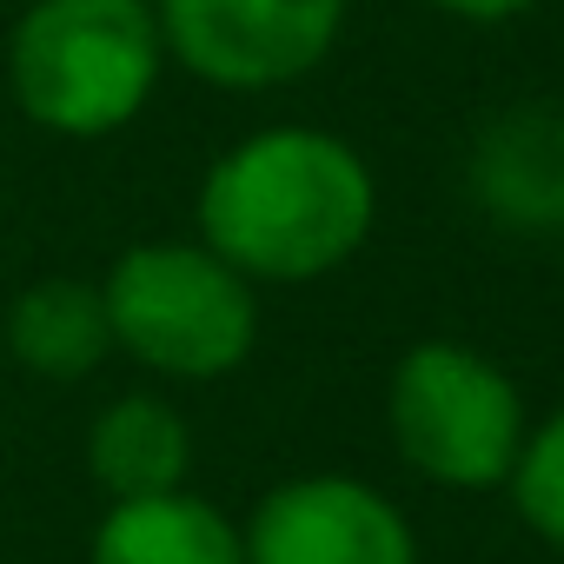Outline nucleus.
Returning a JSON list of instances; mask_svg holds the SVG:
<instances>
[{
  "label": "nucleus",
  "mask_w": 564,
  "mask_h": 564,
  "mask_svg": "<svg viewBox=\"0 0 564 564\" xmlns=\"http://www.w3.org/2000/svg\"><path fill=\"white\" fill-rule=\"evenodd\" d=\"M372 226L379 180L326 127H259L199 180V246L252 286H313L359 259Z\"/></svg>",
  "instance_id": "1"
},
{
  "label": "nucleus",
  "mask_w": 564,
  "mask_h": 564,
  "mask_svg": "<svg viewBox=\"0 0 564 564\" xmlns=\"http://www.w3.org/2000/svg\"><path fill=\"white\" fill-rule=\"evenodd\" d=\"M160 67L166 41L153 0H34L8 34V94L61 140H107L133 127Z\"/></svg>",
  "instance_id": "2"
},
{
  "label": "nucleus",
  "mask_w": 564,
  "mask_h": 564,
  "mask_svg": "<svg viewBox=\"0 0 564 564\" xmlns=\"http://www.w3.org/2000/svg\"><path fill=\"white\" fill-rule=\"evenodd\" d=\"M100 300L113 352L180 386L226 379L259 346V286L199 239L127 246L100 279Z\"/></svg>",
  "instance_id": "3"
},
{
  "label": "nucleus",
  "mask_w": 564,
  "mask_h": 564,
  "mask_svg": "<svg viewBox=\"0 0 564 564\" xmlns=\"http://www.w3.org/2000/svg\"><path fill=\"white\" fill-rule=\"evenodd\" d=\"M386 432L405 471L438 491H505L531 412L518 379L465 346V339H419L399 352L386 379Z\"/></svg>",
  "instance_id": "4"
},
{
  "label": "nucleus",
  "mask_w": 564,
  "mask_h": 564,
  "mask_svg": "<svg viewBox=\"0 0 564 564\" xmlns=\"http://www.w3.org/2000/svg\"><path fill=\"white\" fill-rule=\"evenodd\" d=\"M352 0H153L166 61L226 94L293 87L346 34Z\"/></svg>",
  "instance_id": "5"
},
{
  "label": "nucleus",
  "mask_w": 564,
  "mask_h": 564,
  "mask_svg": "<svg viewBox=\"0 0 564 564\" xmlns=\"http://www.w3.org/2000/svg\"><path fill=\"white\" fill-rule=\"evenodd\" d=\"M246 564H419L412 518L352 471L272 485L239 524Z\"/></svg>",
  "instance_id": "6"
},
{
  "label": "nucleus",
  "mask_w": 564,
  "mask_h": 564,
  "mask_svg": "<svg viewBox=\"0 0 564 564\" xmlns=\"http://www.w3.org/2000/svg\"><path fill=\"white\" fill-rule=\"evenodd\" d=\"M465 186L498 232L564 239V100L498 107L471 140Z\"/></svg>",
  "instance_id": "7"
},
{
  "label": "nucleus",
  "mask_w": 564,
  "mask_h": 564,
  "mask_svg": "<svg viewBox=\"0 0 564 564\" xmlns=\"http://www.w3.org/2000/svg\"><path fill=\"white\" fill-rule=\"evenodd\" d=\"M87 564H246L239 524L199 491H160L107 505Z\"/></svg>",
  "instance_id": "8"
},
{
  "label": "nucleus",
  "mask_w": 564,
  "mask_h": 564,
  "mask_svg": "<svg viewBox=\"0 0 564 564\" xmlns=\"http://www.w3.org/2000/svg\"><path fill=\"white\" fill-rule=\"evenodd\" d=\"M8 333V359L47 386H74L87 372L107 366L113 352V326H107V300L87 279H34V286L8 306L0 319Z\"/></svg>",
  "instance_id": "9"
},
{
  "label": "nucleus",
  "mask_w": 564,
  "mask_h": 564,
  "mask_svg": "<svg viewBox=\"0 0 564 564\" xmlns=\"http://www.w3.org/2000/svg\"><path fill=\"white\" fill-rule=\"evenodd\" d=\"M87 471H94V485L113 505L180 491L186 471H193V432H186V419L166 399L127 392V399H113L94 419V432H87Z\"/></svg>",
  "instance_id": "10"
},
{
  "label": "nucleus",
  "mask_w": 564,
  "mask_h": 564,
  "mask_svg": "<svg viewBox=\"0 0 564 564\" xmlns=\"http://www.w3.org/2000/svg\"><path fill=\"white\" fill-rule=\"evenodd\" d=\"M505 491H511V505H518L524 531L564 557V405H557V412H544V419H531L524 452H518V465H511Z\"/></svg>",
  "instance_id": "11"
},
{
  "label": "nucleus",
  "mask_w": 564,
  "mask_h": 564,
  "mask_svg": "<svg viewBox=\"0 0 564 564\" xmlns=\"http://www.w3.org/2000/svg\"><path fill=\"white\" fill-rule=\"evenodd\" d=\"M425 8H438L465 28H505V21H524L531 8H544V0H425Z\"/></svg>",
  "instance_id": "12"
}]
</instances>
